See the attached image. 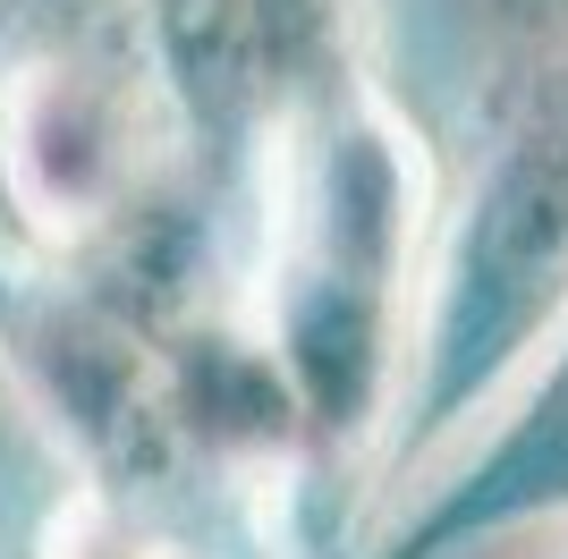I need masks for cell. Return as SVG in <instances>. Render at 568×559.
<instances>
[{
    "label": "cell",
    "mask_w": 568,
    "mask_h": 559,
    "mask_svg": "<svg viewBox=\"0 0 568 559\" xmlns=\"http://www.w3.org/2000/svg\"><path fill=\"white\" fill-rule=\"evenodd\" d=\"M568 323V34L475 111L458 186L433 204L425 288L407 331L399 416L374 466V509L407 500L509 407Z\"/></svg>",
    "instance_id": "cell-1"
},
{
    "label": "cell",
    "mask_w": 568,
    "mask_h": 559,
    "mask_svg": "<svg viewBox=\"0 0 568 559\" xmlns=\"http://www.w3.org/2000/svg\"><path fill=\"white\" fill-rule=\"evenodd\" d=\"M568 517V323L509 407H500L450 466H433L416 500L382 509L339 559H467L500 535Z\"/></svg>",
    "instance_id": "cell-2"
},
{
    "label": "cell",
    "mask_w": 568,
    "mask_h": 559,
    "mask_svg": "<svg viewBox=\"0 0 568 559\" xmlns=\"http://www.w3.org/2000/svg\"><path fill=\"white\" fill-rule=\"evenodd\" d=\"M43 559H204V551H179V542L144 535V526H128V517H102V509H77L60 517V535L43 542Z\"/></svg>",
    "instance_id": "cell-3"
},
{
    "label": "cell",
    "mask_w": 568,
    "mask_h": 559,
    "mask_svg": "<svg viewBox=\"0 0 568 559\" xmlns=\"http://www.w3.org/2000/svg\"><path fill=\"white\" fill-rule=\"evenodd\" d=\"M551 559H568V542H560V551H551Z\"/></svg>",
    "instance_id": "cell-4"
}]
</instances>
